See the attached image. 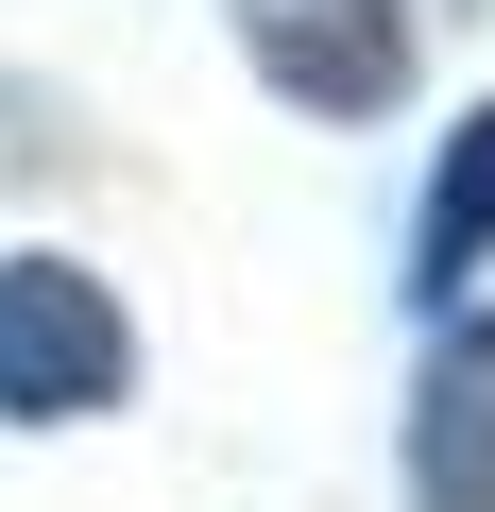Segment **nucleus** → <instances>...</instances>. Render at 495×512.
<instances>
[{"mask_svg": "<svg viewBox=\"0 0 495 512\" xmlns=\"http://www.w3.org/2000/svg\"><path fill=\"white\" fill-rule=\"evenodd\" d=\"M410 495L427 512H495V308H461L410 376Z\"/></svg>", "mask_w": 495, "mask_h": 512, "instance_id": "3", "label": "nucleus"}, {"mask_svg": "<svg viewBox=\"0 0 495 512\" xmlns=\"http://www.w3.org/2000/svg\"><path fill=\"white\" fill-rule=\"evenodd\" d=\"M239 52H257L308 120H376L410 86V0H239Z\"/></svg>", "mask_w": 495, "mask_h": 512, "instance_id": "2", "label": "nucleus"}, {"mask_svg": "<svg viewBox=\"0 0 495 512\" xmlns=\"http://www.w3.org/2000/svg\"><path fill=\"white\" fill-rule=\"evenodd\" d=\"M137 393V325L86 256H0V427H86Z\"/></svg>", "mask_w": 495, "mask_h": 512, "instance_id": "1", "label": "nucleus"}, {"mask_svg": "<svg viewBox=\"0 0 495 512\" xmlns=\"http://www.w3.org/2000/svg\"><path fill=\"white\" fill-rule=\"evenodd\" d=\"M478 256H495V103L444 137V171H427V222H410V291L427 308H461L478 291Z\"/></svg>", "mask_w": 495, "mask_h": 512, "instance_id": "4", "label": "nucleus"}]
</instances>
